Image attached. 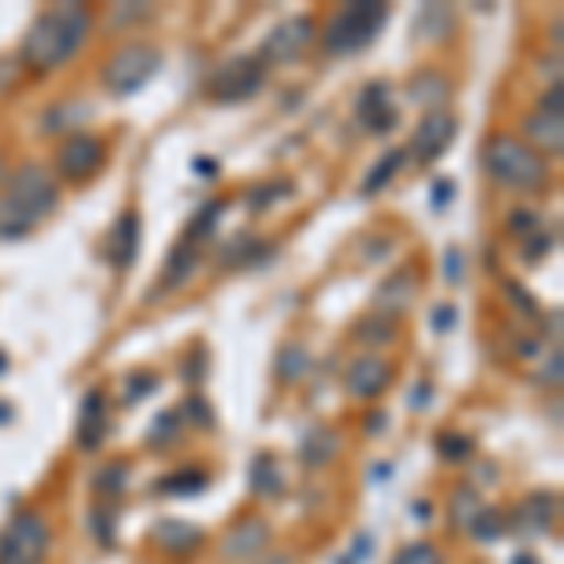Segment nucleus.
<instances>
[{"mask_svg": "<svg viewBox=\"0 0 564 564\" xmlns=\"http://www.w3.org/2000/svg\"><path fill=\"white\" fill-rule=\"evenodd\" d=\"M90 527H95V534L102 539V545H113V512H98L95 508V520H90Z\"/></svg>", "mask_w": 564, "mask_h": 564, "instance_id": "36", "label": "nucleus"}, {"mask_svg": "<svg viewBox=\"0 0 564 564\" xmlns=\"http://www.w3.org/2000/svg\"><path fill=\"white\" fill-rule=\"evenodd\" d=\"M279 377L282 380H297V377H305L308 372V354L302 347H282L279 350Z\"/></svg>", "mask_w": 564, "mask_h": 564, "instance_id": "26", "label": "nucleus"}, {"mask_svg": "<svg viewBox=\"0 0 564 564\" xmlns=\"http://www.w3.org/2000/svg\"><path fill=\"white\" fill-rule=\"evenodd\" d=\"M391 335H395V321H388V316H372V321L358 324L361 343H388Z\"/></svg>", "mask_w": 564, "mask_h": 564, "instance_id": "30", "label": "nucleus"}, {"mask_svg": "<svg viewBox=\"0 0 564 564\" xmlns=\"http://www.w3.org/2000/svg\"><path fill=\"white\" fill-rule=\"evenodd\" d=\"M286 193H290L286 185H282V188H279V185H271V188H260V193L252 196V204H268V199H275V196H286Z\"/></svg>", "mask_w": 564, "mask_h": 564, "instance_id": "41", "label": "nucleus"}, {"mask_svg": "<svg viewBox=\"0 0 564 564\" xmlns=\"http://www.w3.org/2000/svg\"><path fill=\"white\" fill-rule=\"evenodd\" d=\"M478 497H475V489H459L456 500H452V512H456V523L463 527H470V520L478 516Z\"/></svg>", "mask_w": 564, "mask_h": 564, "instance_id": "33", "label": "nucleus"}, {"mask_svg": "<svg viewBox=\"0 0 564 564\" xmlns=\"http://www.w3.org/2000/svg\"><path fill=\"white\" fill-rule=\"evenodd\" d=\"M358 121L366 124L369 132H388L391 124L399 121V109L395 102H391V95H388V84H369L366 90H361V98H358Z\"/></svg>", "mask_w": 564, "mask_h": 564, "instance_id": "12", "label": "nucleus"}, {"mask_svg": "<svg viewBox=\"0 0 564 564\" xmlns=\"http://www.w3.org/2000/svg\"><path fill=\"white\" fill-rule=\"evenodd\" d=\"M542 252H550V238H534V241H531V249H523V257H527V260H539Z\"/></svg>", "mask_w": 564, "mask_h": 564, "instance_id": "42", "label": "nucleus"}, {"mask_svg": "<svg viewBox=\"0 0 564 564\" xmlns=\"http://www.w3.org/2000/svg\"><path fill=\"white\" fill-rule=\"evenodd\" d=\"M313 39V20H286L279 23L275 31L268 34V42H263V61H271V65H286V61H297L302 57V50Z\"/></svg>", "mask_w": 564, "mask_h": 564, "instance_id": "9", "label": "nucleus"}, {"mask_svg": "<svg viewBox=\"0 0 564 564\" xmlns=\"http://www.w3.org/2000/svg\"><path fill=\"white\" fill-rule=\"evenodd\" d=\"M4 369H8V354L0 350V372H4Z\"/></svg>", "mask_w": 564, "mask_h": 564, "instance_id": "44", "label": "nucleus"}, {"mask_svg": "<svg viewBox=\"0 0 564 564\" xmlns=\"http://www.w3.org/2000/svg\"><path fill=\"white\" fill-rule=\"evenodd\" d=\"M388 380H391V366L384 358H358L347 372V388H350V395H358V399L380 395V391L388 388Z\"/></svg>", "mask_w": 564, "mask_h": 564, "instance_id": "14", "label": "nucleus"}, {"mask_svg": "<svg viewBox=\"0 0 564 564\" xmlns=\"http://www.w3.org/2000/svg\"><path fill=\"white\" fill-rule=\"evenodd\" d=\"M414 294H417V279L411 275V271H399V275H391L384 286L377 290V316H395V313H403L406 305L414 302Z\"/></svg>", "mask_w": 564, "mask_h": 564, "instance_id": "17", "label": "nucleus"}, {"mask_svg": "<svg viewBox=\"0 0 564 564\" xmlns=\"http://www.w3.org/2000/svg\"><path fill=\"white\" fill-rule=\"evenodd\" d=\"M218 215H223V204H207L204 212H199V218L193 226H188V234H185V241H199V238H207V234L215 230V223H218Z\"/></svg>", "mask_w": 564, "mask_h": 564, "instance_id": "31", "label": "nucleus"}, {"mask_svg": "<svg viewBox=\"0 0 564 564\" xmlns=\"http://www.w3.org/2000/svg\"><path fill=\"white\" fill-rule=\"evenodd\" d=\"M162 68V53L151 50V45H124V50H117L113 57L106 61L102 68V84L113 90V95H135L140 87H148L154 76H159Z\"/></svg>", "mask_w": 564, "mask_h": 564, "instance_id": "5", "label": "nucleus"}, {"mask_svg": "<svg viewBox=\"0 0 564 564\" xmlns=\"http://www.w3.org/2000/svg\"><path fill=\"white\" fill-rule=\"evenodd\" d=\"M196 257H199V245L193 241H181L174 252H170V263H166V282L162 286L174 290L181 282H188V275L196 271Z\"/></svg>", "mask_w": 564, "mask_h": 564, "instance_id": "21", "label": "nucleus"}, {"mask_svg": "<svg viewBox=\"0 0 564 564\" xmlns=\"http://www.w3.org/2000/svg\"><path fill=\"white\" fill-rule=\"evenodd\" d=\"M124 486H129V467H121V463H113V467H102L95 475V489H98V494L117 497Z\"/></svg>", "mask_w": 564, "mask_h": 564, "instance_id": "27", "label": "nucleus"}, {"mask_svg": "<svg viewBox=\"0 0 564 564\" xmlns=\"http://www.w3.org/2000/svg\"><path fill=\"white\" fill-rule=\"evenodd\" d=\"M76 441H79V448H87V452L102 448V441H106V399H102V391H87L84 395Z\"/></svg>", "mask_w": 564, "mask_h": 564, "instance_id": "13", "label": "nucleus"}, {"mask_svg": "<svg viewBox=\"0 0 564 564\" xmlns=\"http://www.w3.org/2000/svg\"><path fill=\"white\" fill-rule=\"evenodd\" d=\"M403 166H406V151H388L384 159H380L377 166L369 170V177H366V196H377L380 188H384L388 181L395 177Z\"/></svg>", "mask_w": 564, "mask_h": 564, "instance_id": "23", "label": "nucleus"}, {"mask_svg": "<svg viewBox=\"0 0 564 564\" xmlns=\"http://www.w3.org/2000/svg\"><path fill=\"white\" fill-rule=\"evenodd\" d=\"M263 545H268V523H263V520H241L230 534H226L223 553L230 561H245V557H252V553H260Z\"/></svg>", "mask_w": 564, "mask_h": 564, "instance_id": "15", "label": "nucleus"}, {"mask_svg": "<svg viewBox=\"0 0 564 564\" xmlns=\"http://www.w3.org/2000/svg\"><path fill=\"white\" fill-rule=\"evenodd\" d=\"M102 159H106V148H102V140H95V135H68V140L57 148V170L68 181H87L98 166H102Z\"/></svg>", "mask_w": 564, "mask_h": 564, "instance_id": "8", "label": "nucleus"}, {"mask_svg": "<svg viewBox=\"0 0 564 564\" xmlns=\"http://www.w3.org/2000/svg\"><path fill=\"white\" fill-rule=\"evenodd\" d=\"M539 109H545V113H561V87L545 90V98H542Z\"/></svg>", "mask_w": 564, "mask_h": 564, "instance_id": "40", "label": "nucleus"}, {"mask_svg": "<svg viewBox=\"0 0 564 564\" xmlns=\"http://www.w3.org/2000/svg\"><path fill=\"white\" fill-rule=\"evenodd\" d=\"M252 486H257V494H263V497L282 494V475L271 456H257V463H252Z\"/></svg>", "mask_w": 564, "mask_h": 564, "instance_id": "24", "label": "nucleus"}, {"mask_svg": "<svg viewBox=\"0 0 564 564\" xmlns=\"http://www.w3.org/2000/svg\"><path fill=\"white\" fill-rule=\"evenodd\" d=\"M444 271H448V282H459L463 279V257H459V249H448V257H444Z\"/></svg>", "mask_w": 564, "mask_h": 564, "instance_id": "37", "label": "nucleus"}, {"mask_svg": "<svg viewBox=\"0 0 564 564\" xmlns=\"http://www.w3.org/2000/svg\"><path fill=\"white\" fill-rule=\"evenodd\" d=\"M433 321H436V327H448L452 321H456V308H452V305L436 308V316H433Z\"/></svg>", "mask_w": 564, "mask_h": 564, "instance_id": "43", "label": "nucleus"}, {"mask_svg": "<svg viewBox=\"0 0 564 564\" xmlns=\"http://www.w3.org/2000/svg\"><path fill=\"white\" fill-rule=\"evenodd\" d=\"M181 433V425H177V414L174 411H166L162 417H154V430H151V436L148 441L151 444H170L174 436Z\"/></svg>", "mask_w": 564, "mask_h": 564, "instance_id": "34", "label": "nucleus"}, {"mask_svg": "<svg viewBox=\"0 0 564 564\" xmlns=\"http://www.w3.org/2000/svg\"><path fill=\"white\" fill-rule=\"evenodd\" d=\"M263 79H268V65H263L260 57H230L212 72L207 95L223 106H234V102H245V98L260 95Z\"/></svg>", "mask_w": 564, "mask_h": 564, "instance_id": "7", "label": "nucleus"}, {"mask_svg": "<svg viewBox=\"0 0 564 564\" xmlns=\"http://www.w3.org/2000/svg\"><path fill=\"white\" fill-rule=\"evenodd\" d=\"M154 542H159L166 553L181 557V553H193L196 545L204 542V534H199V527H188L181 520H162L159 527H154Z\"/></svg>", "mask_w": 564, "mask_h": 564, "instance_id": "18", "label": "nucleus"}, {"mask_svg": "<svg viewBox=\"0 0 564 564\" xmlns=\"http://www.w3.org/2000/svg\"><path fill=\"white\" fill-rule=\"evenodd\" d=\"M50 523L39 512H20L0 531V564H42L50 553Z\"/></svg>", "mask_w": 564, "mask_h": 564, "instance_id": "6", "label": "nucleus"}, {"mask_svg": "<svg viewBox=\"0 0 564 564\" xmlns=\"http://www.w3.org/2000/svg\"><path fill=\"white\" fill-rule=\"evenodd\" d=\"M388 23V4L380 0H354V4L339 8L324 26L327 53H358L377 42V34Z\"/></svg>", "mask_w": 564, "mask_h": 564, "instance_id": "4", "label": "nucleus"}, {"mask_svg": "<svg viewBox=\"0 0 564 564\" xmlns=\"http://www.w3.org/2000/svg\"><path fill=\"white\" fill-rule=\"evenodd\" d=\"M508 230H512V234L534 230V215L531 212H512V218H508Z\"/></svg>", "mask_w": 564, "mask_h": 564, "instance_id": "38", "label": "nucleus"}, {"mask_svg": "<svg viewBox=\"0 0 564 564\" xmlns=\"http://www.w3.org/2000/svg\"><path fill=\"white\" fill-rule=\"evenodd\" d=\"M470 531L478 534V539H500V534H505V516L500 512H494V508H478V516L475 520H470Z\"/></svg>", "mask_w": 564, "mask_h": 564, "instance_id": "29", "label": "nucleus"}, {"mask_svg": "<svg viewBox=\"0 0 564 564\" xmlns=\"http://www.w3.org/2000/svg\"><path fill=\"white\" fill-rule=\"evenodd\" d=\"M154 388H159V377H151V372H132V377L124 380V403H140Z\"/></svg>", "mask_w": 564, "mask_h": 564, "instance_id": "32", "label": "nucleus"}, {"mask_svg": "<svg viewBox=\"0 0 564 564\" xmlns=\"http://www.w3.org/2000/svg\"><path fill=\"white\" fill-rule=\"evenodd\" d=\"M441 452H444V459H467V452H470V441L467 436H441Z\"/></svg>", "mask_w": 564, "mask_h": 564, "instance_id": "35", "label": "nucleus"}, {"mask_svg": "<svg viewBox=\"0 0 564 564\" xmlns=\"http://www.w3.org/2000/svg\"><path fill=\"white\" fill-rule=\"evenodd\" d=\"M553 512H557V497H550V494H534V497H527V500H523V508H520V523L527 527V531H550Z\"/></svg>", "mask_w": 564, "mask_h": 564, "instance_id": "19", "label": "nucleus"}, {"mask_svg": "<svg viewBox=\"0 0 564 564\" xmlns=\"http://www.w3.org/2000/svg\"><path fill=\"white\" fill-rule=\"evenodd\" d=\"M486 170L494 174L500 185L508 188H523V193H534V188L545 185V159L534 148H527L516 135H494L486 143Z\"/></svg>", "mask_w": 564, "mask_h": 564, "instance_id": "3", "label": "nucleus"}, {"mask_svg": "<svg viewBox=\"0 0 564 564\" xmlns=\"http://www.w3.org/2000/svg\"><path fill=\"white\" fill-rule=\"evenodd\" d=\"M523 132L534 140V151H550V154H561L564 151V113H539L527 117Z\"/></svg>", "mask_w": 564, "mask_h": 564, "instance_id": "16", "label": "nucleus"}, {"mask_svg": "<svg viewBox=\"0 0 564 564\" xmlns=\"http://www.w3.org/2000/svg\"><path fill=\"white\" fill-rule=\"evenodd\" d=\"M57 207V185L42 166L26 162L8 177L4 193H0V241H12L31 234L45 215Z\"/></svg>", "mask_w": 564, "mask_h": 564, "instance_id": "2", "label": "nucleus"}, {"mask_svg": "<svg viewBox=\"0 0 564 564\" xmlns=\"http://www.w3.org/2000/svg\"><path fill=\"white\" fill-rule=\"evenodd\" d=\"M456 140V117L452 113H430L422 124H417L414 140H411V151L417 162H436L444 151H448V143Z\"/></svg>", "mask_w": 564, "mask_h": 564, "instance_id": "10", "label": "nucleus"}, {"mask_svg": "<svg viewBox=\"0 0 564 564\" xmlns=\"http://www.w3.org/2000/svg\"><path fill=\"white\" fill-rule=\"evenodd\" d=\"M391 564H444V561H441V553H436V545L414 542V545H406V550H399L395 557H391Z\"/></svg>", "mask_w": 564, "mask_h": 564, "instance_id": "28", "label": "nucleus"}, {"mask_svg": "<svg viewBox=\"0 0 564 564\" xmlns=\"http://www.w3.org/2000/svg\"><path fill=\"white\" fill-rule=\"evenodd\" d=\"M452 193H456V188H452V181H448V177L436 181V185H433V207H444V204H448Z\"/></svg>", "mask_w": 564, "mask_h": 564, "instance_id": "39", "label": "nucleus"}, {"mask_svg": "<svg viewBox=\"0 0 564 564\" xmlns=\"http://www.w3.org/2000/svg\"><path fill=\"white\" fill-rule=\"evenodd\" d=\"M335 448H339V441H335V433L327 430H313L305 441V459L308 463H327L335 456Z\"/></svg>", "mask_w": 564, "mask_h": 564, "instance_id": "25", "label": "nucleus"}, {"mask_svg": "<svg viewBox=\"0 0 564 564\" xmlns=\"http://www.w3.org/2000/svg\"><path fill=\"white\" fill-rule=\"evenodd\" d=\"M452 84L441 76V72H417L411 79V98L417 106H441L444 98H448Z\"/></svg>", "mask_w": 564, "mask_h": 564, "instance_id": "20", "label": "nucleus"}, {"mask_svg": "<svg viewBox=\"0 0 564 564\" xmlns=\"http://www.w3.org/2000/svg\"><path fill=\"white\" fill-rule=\"evenodd\" d=\"M90 34V12L84 4H53L31 23L23 39V65L34 72H53L68 57H76L79 45Z\"/></svg>", "mask_w": 564, "mask_h": 564, "instance_id": "1", "label": "nucleus"}, {"mask_svg": "<svg viewBox=\"0 0 564 564\" xmlns=\"http://www.w3.org/2000/svg\"><path fill=\"white\" fill-rule=\"evenodd\" d=\"M102 257H106L109 263H113L117 271L132 268L135 257H140V218H135L132 212H124V215L113 223V230L106 234Z\"/></svg>", "mask_w": 564, "mask_h": 564, "instance_id": "11", "label": "nucleus"}, {"mask_svg": "<svg viewBox=\"0 0 564 564\" xmlns=\"http://www.w3.org/2000/svg\"><path fill=\"white\" fill-rule=\"evenodd\" d=\"M204 486H207L204 470H181V475H166V478L159 481V494H166V497H196V494H204Z\"/></svg>", "mask_w": 564, "mask_h": 564, "instance_id": "22", "label": "nucleus"}]
</instances>
